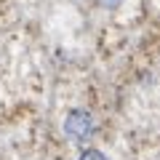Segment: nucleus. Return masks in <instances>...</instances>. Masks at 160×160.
<instances>
[{"instance_id": "nucleus-2", "label": "nucleus", "mask_w": 160, "mask_h": 160, "mask_svg": "<svg viewBox=\"0 0 160 160\" xmlns=\"http://www.w3.org/2000/svg\"><path fill=\"white\" fill-rule=\"evenodd\" d=\"M78 160H109V158L102 152V149H93V147H91V149H83Z\"/></svg>"}, {"instance_id": "nucleus-3", "label": "nucleus", "mask_w": 160, "mask_h": 160, "mask_svg": "<svg viewBox=\"0 0 160 160\" xmlns=\"http://www.w3.org/2000/svg\"><path fill=\"white\" fill-rule=\"evenodd\" d=\"M120 3H123V0H99V6H104V8H109V11H112V8H118Z\"/></svg>"}, {"instance_id": "nucleus-1", "label": "nucleus", "mask_w": 160, "mask_h": 160, "mask_svg": "<svg viewBox=\"0 0 160 160\" xmlns=\"http://www.w3.org/2000/svg\"><path fill=\"white\" fill-rule=\"evenodd\" d=\"M96 126H93V118L88 109H69L67 118H64V133H67L69 142L83 144L93 136Z\"/></svg>"}]
</instances>
